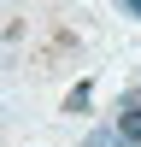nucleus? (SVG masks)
Listing matches in <instances>:
<instances>
[{
	"label": "nucleus",
	"instance_id": "1",
	"mask_svg": "<svg viewBox=\"0 0 141 147\" xmlns=\"http://www.w3.org/2000/svg\"><path fill=\"white\" fill-rule=\"evenodd\" d=\"M117 141H124V147H141V100H135V94L117 106Z\"/></svg>",
	"mask_w": 141,
	"mask_h": 147
},
{
	"label": "nucleus",
	"instance_id": "2",
	"mask_svg": "<svg viewBox=\"0 0 141 147\" xmlns=\"http://www.w3.org/2000/svg\"><path fill=\"white\" fill-rule=\"evenodd\" d=\"M88 94H94V88H88V82H77V88H70V94H65V112H82V106H88Z\"/></svg>",
	"mask_w": 141,
	"mask_h": 147
},
{
	"label": "nucleus",
	"instance_id": "3",
	"mask_svg": "<svg viewBox=\"0 0 141 147\" xmlns=\"http://www.w3.org/2000/svg\"><path fill=\"white\" fill-rule=\"evenodd\" d=\"M124 6H129V12H135V18H141V0H124Z\"/></svg>",
	"mask_w": 141,
	"mask_h": 147
}]
</instances>
